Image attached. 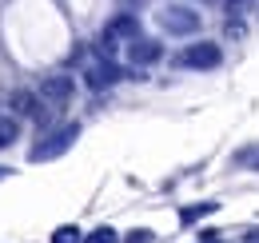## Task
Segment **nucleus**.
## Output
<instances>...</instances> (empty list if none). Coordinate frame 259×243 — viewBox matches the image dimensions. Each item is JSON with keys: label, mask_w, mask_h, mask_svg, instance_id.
<instances>
[{"label": "nucleus", "mask_w": 259, "mask_h": 243, "mask_svg": "<svg viewBox=\"0 0 259 243\" xmlns=\"http://www.w3.org/2000/svg\"><path fill=\"white\" fill-rule=\"evenodd\" d=\"M52 243H84V231H80V227H72V223H64V227H56V231H52Z\"/></svg>", "instance_id": "nucleus-12"}, {"label": "nucleus", "mask_w": 259, "mask_h": 243, "mask_svg": "<svg viewBox=\"0 0 259 243\" xmlns=\"http://www.w3.org/2000/svg\"><path fill=\"white\" fill-rule=\"evenodd\" d=\"M4 176H8V168H0V180H4Z\"/></svg>", "instance_id": "nucleus-19"}, {"label": "nucleus", "mask_w": 259, "mask_h": 243, "mask_svg": "<svg viewBox=\"0 0 259 243\" xmlns=\"http://www.w3.org/2000/svg\"><path fill=\"white\" fill-rule=\"evenodd\" d=\"M156 20L171 36H192V32H199V12H192L188 4H163L160 12H156Z\"/></svg>", "instance_id": "nucleus-2"}, {"label": "nucleus", "mask_w": 259, "mask_h": 243, "mask_svg": "<svg viewBox=\"0 0 259 243\" xmlns=\"http://www.w3.org/2000/svg\"><path fill=\"white\" fill-rule=\"evenodd\" d=\"M171 64H176V68H188V72H211V68L224 64V48L211 44V40H195L188 48H180V52L171 56Z\"/></svg>", "instance_id": "nucleus-1"}, {"label": "nucleus", "mask_w": 259, "mask_h": 243, "mask_svg": "<svg viewBox=\"0 0 259 243\" xmlns=\"http://www.w3.org/2000/svg\"><path fill=\"white\" fill-rule=\"evenodd\" d=\"M8 108H12V116H28V120H44V100L28 88H16L8 96Z\"/></svg>", "instance_id": "nucleus-6"}, {"label": "nucleus", "mask_w": 259, "mask_h": 243, "mask_svg": "<svg viewBox=\"0 0 259 243\" xmlns=\"http://www.w3.org/2000/svg\"><path fill=\"white\" fill-rule=\"evenodd\" d=\"M72 92H76V80H72V76H44V84H40V96L52 100V104H64Z\"/></svg>", "instance_id": "nucleus-8"}, {"label": "nucleus", "mask_w": 259, "mask_h": 243, "mask_svg": "<svg viewBox=\"0 0 259 243\" xmlns=\"http://www.w3.org/2000/svg\"><path fill=\"white\" fill-rule=\"evenodd\" d=\"M76 140H80V124H64V128L48 132V136H44V144H36V148H32V164H44V159L64 155Z\"/></svg>", "instance_id": "nucleus-3"}, {"label": "nucleus", "mask_w": 259, "mask_h": 243, "mask_svg": "<svg viewBox=\"0 0 259 243\" xmlns=\"http://www.w3.org/2000/svg\"><path fill=\"white\" fill-rule=\"evenodd\" d=\"M124 8H140V4H148V0H120Z\"/></svg>", "instance_id": "nucleus-18"}, {"label": "nucleus", "mask_w": 259, "mask_h": 243, "mask_svg": "<svg viewBox=\"0 0 259 243\" xmlns=\"http://www.w3.org/2000/svg\"><path fill=\"white\" fill-rule=\"evenodd\" d=\"M243 243H259V227H251V231H243Z\"/></svg>", "instance_id": "nucleus-17"}, {"label": "nucleus", "mask_w": 259, "mask_h": 243, "mask_svg": "<svg viewBox=\"0 0 259 243\" xmlns=\"http://www.w3.org/2000/svg\"><path fill=\"white\" fill-rule=\"evenodd\" d=\"M140 36V20L132 16V12H120V16H112L108 24H104V32H100V48L112 56L124 40H136Z\"/></svg>", "instance_id": "nucleus-4"}, {"label": "nucleus", "mask_w": 259, "mask_h": 243, "mask_svg": "<svg viewBox=\"0 0 259 243\" xmlns=\"http://www.w3.org/2000/svg\"><path fill=\"white\" fill-rule=\"evenodd\" d=\"M255 8V0H224V12L231 16V20H239V16H247Z\"/></svg>", "instance_id": "nucleus-13"}, {"label": "nucleus", "mask_w": 259, "mask_h": 243, "mask_svg": "<svg viewBox=\"0 0 259 243\" xmlns=\"http://www.w3.org/2000/svg\"><path fill=\"white\" fill-rule=\"evenodd\" d=\"M128 56H132V64H140V68H144V64H160L163 60V44L160 40H140V36H136Z\"/></svg>", "instance_id": "nucleus-7"}, {"label": "nucleus", "mask_w": 259, "mask_h": 243, "mask_svg": "<svg viewBox=\"0 0 259 243\" xmlns=\"http://www.w3.org/2000/svg\"><path fill=\"white\" fill-rule=\"evenodd\" d=\"M199 243H227L220 231H199Z\"/></svg>", "instance_id": "nucleus-16"}, {"label": "nucleus", "mask_w": 259, "mask_h": 243, "mask_svg": "<svg viewBox=\"0 0 259 243\" xmlns=\"http://www.w3.org/2000/svg\"><path fill=\"white\" fill-rule=\"evenodd\" d=\"M231 164H235V168H247V172H259V144L239 148V152L231 155Z\"/></svg>", "instance_id": "nucleus-10"}, {"label": "nucleus", "mask_w": 259, "mask_h": 243, "mask_svg": "<svg viewBox=\"0 0 259 243\" xmlns=\"http://www.w3.org/2000/svg\"><path fill=\"white\" fill-rule=\"evenodd\" d=\"M16 140H20V124H16V116H0V152L12 148Z\"/></svg>", "instance_id": "nucleus-9"}, {"label": "nucleus", "mask_w": 259, "mask_h": 243, "mask_svg": "<svg viewBox=\"0 0 259 243\" xmlns=\"http://www.w3.org/2000/svg\"><path fill=\"white\" fill-rule=\"evenodd\" d=\"M84 243H120V231H112V227H96V231H88Z\"/></svg>", "instance_id": "nucleus-14"}, {"label": "nucleus", "mask_w": 259, "mask_h": 243, "mask_svg": "<svg viewBox=\"0 0 259 243\" xmlns=\"http://www.w3.org/2000/svg\"><path fill=\"white\" fill-rule=\"evenodd\" d=\"M128 72L120 68V64H112V60H92L88 68H84V84L92 92H104V88H116L120 80H124Z\"/></svg>", "instance_id": "nucleus-5"}, {"label": "nucleus", "mask_w": 259, "mask_h": 243, "mask_svg": "<svg viewBox=\"0 0 259 243\" xmlns=\"http://www.w3.org/2000/svg\"><path fill=\"white\" fill-rule=\"evenodd\" d=\"M128 243H152V231L148 227H136V231H128Z\"/></svg>", "instance_id": "nucleus-15"}, {"label": "nucleus", "mask_w": 259, "mask_h": 243, "mask_svg": "<svg viewBox=\"0 0 259 243\" xmlns=\"http://www.w3.org/2000/svg\"><path fill=\"white\" fill-rule=\"evenodd\" d=\"M215 208H220L215 199H203V204H195V208H184V212H180V219H184V223H195L199 215H211Z\"/></svg>", "instance_id": "nucleus-11"}]
</instances>
